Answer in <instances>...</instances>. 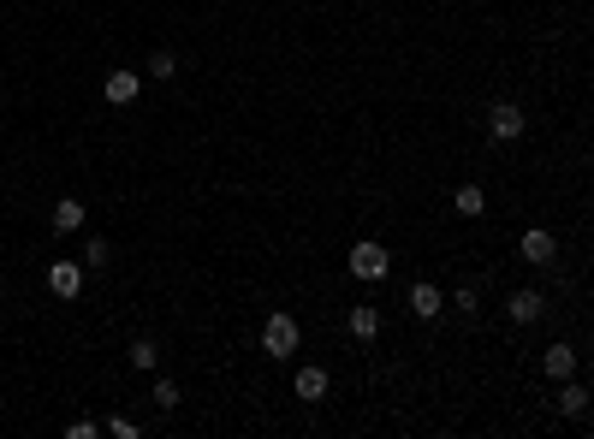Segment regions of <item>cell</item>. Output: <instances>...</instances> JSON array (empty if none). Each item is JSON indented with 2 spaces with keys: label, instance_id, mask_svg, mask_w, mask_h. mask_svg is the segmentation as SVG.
<instances>
[{
  "label": "cell",
  "instance_id": "1",
  "mask_svg": "<svg viewBox=\"0 0 594 439\" xmlns=\"http://www.w3.org/2000/svg\"><path fill=\"white\" fill-rule=\"evenodd\" d=\"M345 267H351L356 280H387V273H393V256H387V250H380L375 238H363V243H351V261H345Z\"/></svg>",
  "mask_w": 594,
  "mask_h": 439
},
{
  "label": "cell",
  "instance_id": "2",
  "mask_svg": "<svg viewBox=\"0 0 594 439\" xmlns=\"http://www.w3.org/2000/svg\"><path fill=\"white\" fill-rule=\"evenodd\" d=\"M297 339H303V333H297V320H292V315H268V320H262V350H268L274 362L292 357Z\"/></svg>",
  "mask_w": 594,
  "mask_h": 439
},
{
  "label": "cell",
  "instance_id": "3",
  "mask_svg": "<svg viewBox=\"0 0 594 439\" xmlns=\"http://www.w3.org/2000/svg\"><path fill=\"white\" fill-rule=\"evenodd\" d=\"M488 137H494V142H517V137H523V107L494 101V107H488Z\"/></svg>",
  "mask_w": 594,
  "mask_h": 439
},
{
  "label": "cell",
  "instance_id": "4",
  "mask_svg": "<svg viewBox=\"0 0 594 439\" xmlns=\"http://www.w3.org/2000/svg\"><path fill=\"white\" fill-rule=\"evenodd\" d=\"M517 250H523V261H529V267H553V256H559V238H553V232H541V226H529Z\"/></svg>",
  "mask_w": 594,
  "mask_h": 439
},
{
  "label": "cell",
  "instance_id": "5",
  "mask_svg": "<svg viewBox=\"0 0 594 439\" xmlns=\"http://www.w3.org/2000/svg\"><path fill=\"white\" fill-rule=\"evenodd\" d=\"M505 309H512V320H517V327H529V320H541V315H547V297H541L535 285H523V291H512V303H505Z\"/></svg>",
  "mask_w": 594,
  "mask_h": 439
},
{
  "label": "cell",
  "instance_id": "6",
  "mask_svg": "<svg viewBox=\"0 0 594 439\" xmlns=\"http://www.w3.org/2000/svg\"><path fill=\"white\" fill-rule=\"evenodd\" d=\"M404 303H410V315H416V320H434L440 309H446V297H440V285H428V280H416V285H410V297H404Z\"/></svg>",
  "mask_w": 594,
  "mask_h": 439
},
{
  "label": "cell",
  "instance_id": "7",
  "mask_svg": "<svg viewBox=\"0 0 594 439\" xmlns=\"http://www.w3.org/2000/svg\"><path fill=\"white\" fill-rule=\"evenodd\" d=\"M48 291H54V297H78L83 291V267L78 261H54V267H48Z\"/></svg>",
  "mask_w": 594,
  "mask_h": 439
},
{
  "label": "cell",
  "instance_id": "8",
  "mask_svg": "<svg viewBox=\"0 0 594 439\" xmlns=\"http://www.w3.org/2000/svg\"><path fill=\"white\" fill-rule=\"evenodd\" d=\"M137 96H143V78L131 72V65H119L113 78H107V101H113V107H131Z\"/></svg>",
  "mask_w": 594,
  "mask_h": 439
},
{
  "label": "cell",
  "instance_id": "9",
  "mask_svg": "<svg viewBox=\"0 0 594 439\" xmlns=\"http://www.w3.org/2000/svg\"><path fill=\"white\" fill-rule=\"evenodd\" d=\"M292 392H297L303 404H321V398H327V368H316V362H309V368H297Z\"/></svg>",
  "mask_w": 594,
  "mask_h": 439
},
{
  "label": "cell",
  "instance_id": "10",
  "mask_svg": "<svg viewBox=\"0 0 594 439\" xmlns=\"http://www.w3.org/2000/svg\"><path fill=\"white\" fill-rule=\"evenodd\" d=\"M345 327H351V339H363V344H369V339L380 333V309H375V303H356L351 315H345Z\"/></svg>",
  "mask_w": 594,
  "mask_h": 439
},
{
  "label": "cell",
  "instance_id": "11",
  "mask_svg": "<svg viewBox=\"0 0 594 439\" xmlns=\"http://www.w3.org/2000/svg\"><path fill=\"white\" fill-rule=\"evenodd\" d=\"M559 410H565V416H576V421H582V416H589V386H582V380H565V386H559Z\"/></svg>",
  "mask_w": 594,
  "mask_h": 439
},
{
  "label": "cell",
  "instance_id": "12",
  "mask_svg": "<svg viewBox=\"0 0 594 439\" xmlns=\"http://www.w3.org/2000/svg\"><path fill=\"white\" fill-rule=\"evenodd\" d=\"M541 368H547L553 380H571L576 374V350H571V344H553V350L541 357Z\"/></svg>",
  "mask_w": 594,
  "mask_h": 439
},
{
  "label": "cell",
  "instance_id": "13",
  "mask_svg": "<svg viewBox=\"0 0 594 439\" xmlns=\"http://www.w3.org/2000/svg\"><path fill=\"white\" fill-rule=\"evenodd\" d=\"M452 208L464 220H475V214H488V196H481V184H457V196H452Z\"/></svg>",
  "mask_w": 594,
  "mask_h": 439
},
{
  "label": "cell",
  "instance_id": "14",
  "mask_svg": "<svg viewBox=\"0 0 594 439\" xmlns=\"http://www.w3.org/2000/svg\"><path fill=\"white\" fill-rule=\"evenodd\" d=\"M83 226V202L78 196H59L54 202V232H78Z\"/></svg>",
  "mask_w": 594,
  "mask_h": 439
},
{
  "label": "cell",
  "instance_id": "15",
  "mask_svg": "<svg viewBox=\"0 0 594 439\" xmlns=\"http://www.w3.org/2000/svg\"><path fill=\"white\" fill-rule=\"evenodd\" d=\"M149 78H160V83L178 78V54L173 48H155V54H149Z\"/></svg>",
  "mask_w": 594,
  "mask_h": 439
},
{
  "label": "cell",
  "instance_id": "16",
  "mask_svg": "<svg viewBox=\"0 0 594 439\" xmlns=\"http://www.w3.org/2000/svg\"><path fill=\"white\" fill-rule=\"evenodd\" d=\"M83 261H90V267H107V261H113L107 238H90V243H83Z\"/></svg>",
  "mask_w": 594,
  "mask_h": 439
},
{
  "label": "cell",
  "instance_id": "17",
  "mask_svg": "<svg viewBox=\"0 0 594 439\" xmlns=\"http://www.w3.org/2000/svg\"><path fill=\"white\" fill-rule=\"evenodd\" d=\"M155 357H160L155 339H137V344H131V368H155Z\"/></svg>",
  "mask_w": 594,
  "mask_h": 439
},
{
  "label": "cell",
  "instance_id": "18",
  "mask_svg": "<svg viewBox=\"0 0 594 439\" xmlns=\"http://www.w3.org/2000/svg\"><path fill=\"white\" fill-rule=\"evenodd\" d=\"M155 404L160 410H178V386L173 380H155Z\"/></svg>",
  "mask_w": 594,
  "mask_h": 439
},
{
  "label": "cell",
  "instance_id": "19",
  "mask_svg": "<svg viewBox=\"0 0 594 439\" xmlns=\"http://www.w3.org/2000/svg\"><path fill=\"white\" fill-rule=\"evenodd\" d=\"M107 434H113V439H137L143 427H137V421H131V416H113V421H107Z\"/></svg>",
  "mask_w": 594,
  "mask_h": 439
}]
</instances>
